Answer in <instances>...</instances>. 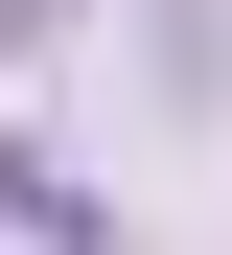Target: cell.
<instances>
[{
	"label": "cell",
	"mask_w": 232,
	"mask_h": 255,
	"mask_svg": "<svg viewBox=\"0 0 232 255\" xmlns=\"http://www.w3.org/2000/svg\"><path fill=\"white\" fill-rule=\"evenodd\" d=\"M0 232H46V255H70V232H93V209H70V186H46V162H23V139H0Z\"/></svg>",
	"instance_id": "obj_1"
}]
</instances>
